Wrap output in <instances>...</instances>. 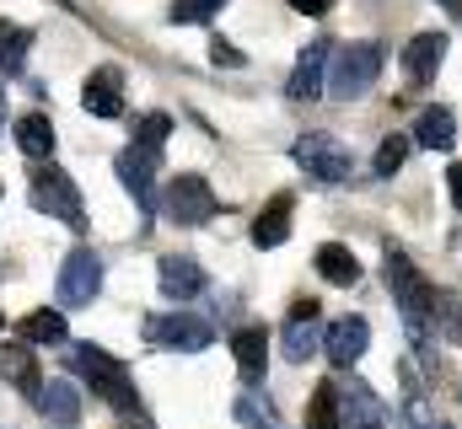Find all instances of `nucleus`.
Returning <instances> with one entry per match:
<instances>
[{"label": "nucleus", "mask_w": 462, "mask_h": 429, "mask_svg": "<svg viewBox=\"0 0 462 429\" xmlns=\"http://www.w3.org/2000/svg\"><path fill=\"white\" fill-rule=\"evenodd\" d=\"M387 290H393V306L403 312L409 338L425 343V327L436 317V290H430V279L409 263V252H398L393 242H387Z\"/></svg>", "instance_id": "nucleus-1"}, {"label": "nucleus", "mask_w": 462, "mask_h": 429, "mask_svg": "<svg viewBox=\"0 0 462 429\" xmlns=\"http://www.w3.org/2000/svg\"><path fill=\"white\" fill-rule=\"evenodd\" d=\"M70 370L108 403L118 414H129L134 408V387H129V370L118 365L108 349H97V343H70Z\"/></svg>", "instance_id": "nucleus-2"}, {"label": "nucleus", "mask_w": 462, "mask_h": 429, "mask_svg": "<svg viewBox=\"0 0 462 429\" xmlns=\"http://www.w3.org/2000/svg\"><path fill=\"white\" fill-rule=\"evenodd\" d=\"M376 76H382V49L376 43H345L328 59V97L355 103V97H365L376 87Z\"/></svg>", "instance_id": "nucleus-3"}, {"label": "nucleus", "mask_w": 462, "mask_h": 429, "mask_svg": "<svg viewBox=\"0 0 462 429\" xmlns=\"http://www.w3.org/2000/svg\"><path fill=\"white\" fill-rule=\"evenodd\" d=\"M291 156H296V167L312 178V183H323V188H334V183H345L349 172H355V156H349V145L339 134H301L296 145H291Z\"/></svg>", "instance_id": "nucleus-4"}, {"label": "nucleus", "mask_w": 462, "mask_h": 429, "mask_svg": "<svg viewBox=\"0 0 462 429\" xmlns=\"http://www.w3.org/2000/svg\"><path fill=\"white\" fill-rule=\"evenodd\" d=\"M32 205H38V210H49L54 220H65L70 231H87V205H81V194H76L70 172H60L54 161H43V167L32 172Z\"/></svg>", "instance_id": "nucleus-5"}, {"label": "nucleus", "mask_w": 462, "mask_h": 429, "mask_svg": "<svg viewBox=\"0 0 462 429\" xmlns=\"http://www.w3.org/2000/svg\"><path fill=\"white\" fill-rule=\"evenodd\" d=\"M97 290H103V258H97L92 247H76V252L65 258V269H60V285H54L60 312H81V306H92Z\"/></svg>", "instance_id": "nucleus-6"}, {"label": "nucleus", "mask_w": 462, "mask_h": 429, "mask_svg": "<svg viewBox=\"0 0 462 429\" xmlns=\"http://www.w3.org/2000/svg\"><path fill=\"white\" fill-rule=\"evenodd\" d=\"M221 210V199H216V188L199 178V172H178L172 183H167V220H178V225H205V220H216Z\"/></svg>", "instance_id": "nucleus-7"}, {"label": "nucleus", "mask_w": 462, "mask_h": 429, "mask_svg": "<svg viewBox=\"0 0 462 429\" xmlns=\"http://www.w3.org/2000/svg\"><path fill=\"white\" fill-rule=\"evenodd\" d=\"M145 338L162 343V349H178V354H199V349H210L216 327H210L205 317H194V312H172V317L145 322Z\"/></svg>", "instance_id": "nucleus-8"}, {"label": "nucleus", "mask_w": 462, "mask_h": 429, "mask_svg": "<svg viewBox=\"0 0 462 429\" xmlns=\"http://www.w3.org/2000/svg\"><path fill=\"white\" fill-rule=\"evenodd\" d=\"M323 333H328V327L318 322V301H312V296H301V301L291 306L285 338H280V343H285V360H291V365H307V360L323 349Z\"/></svg>", "instance_id": "nucleus-9"}, {"label": "nucleus", "mask_w": 462, "mask_h": 429, "mask_svg": "<svg viewBox=\"0 0 462 429\" xmlns=\"http://www.w3.org/2000/svg\"><path fill=\"white\" fill-rule=\"evenodd\" d=\"M114 172H118V183L129 188V199L145 214H156V156L140 151V145H129V151L114 156Z\"/></svg>", "instance_id": "nucleus-10"}, {"label": "nucleus", "mask_w": 462, "mask_h": 429, "mask_svg": "<svg viewBox=\"0 0 462 429\" xmlns=\"http://www.w3.org/2000/svg\"><path fill=\"white\" fill-rule=\"evenodd\" d=\"M328 59H334V43L328 38H318V43H307L301 49V59H296V70H291V97L296 103H312V97H323L328 92Z\"/></svg>", "instance_id": "nucleus-11"}, {"label": "nucleus", "mask_w": 462, "mask_h": 429, "mask_svg": "<svg viewBox=\"0 0 462 429\" xmlns=\"http://www.w3.org/2000/svg\"><path fill=\"white\" fill-rule=\"evenodd\" d=\"M156 285H162V296H167V301H178V306H183V301H194V296L205 290V269H199L189 252H167V258L156 263Z\"/></svg>", "instance_id": "nucleus-12"}, {"label": "nucleus", "mask_w": 462, "mask_h": 429, "mask_svg": "<svg viewBox=\"0 0 462 429\" xmlns=\"http://www.w3.org/2000/svg\"><path fill=\"white\" fill-rule=\"evenodd\" d=\"M371 349V322L365 317H339V322H328V333H323V354L339 365V370H349L360 354Z\"/></svg>", "instance_id": "nucleus-13"}, {"label": "nucleus", "mask_w": 462, "mask_h": 429, "mask_svg": "<svg viewBox=\"0 0 462 429\" xmlns=\"http://www.w3.org/2000/svg\"><path fill=\"white\" fill-rule=\"evenodd\" d=\"M387 424V408L382 397L365 387V381H339V429H382Z\"/></svg>", "instance_id": "nucleus-14"}, {"label": "nucleus", "mask_w": 462, "mask_h": 429, "mask_svg": "<svg viewBox=\"0 0 462 429\" xmlns=\"http://www.w3.org/2000/svg\"><path fill=\"white\" fill-rule=\"evenodd\" d=\"M32 403H38V414H43L54 429H70L76 419H81V392H76V381H65V376L43 381V392H38Z\"/></svg>", "instance_id": "nucleus-15"}, {"label": "nucleus", "mask_w": 462, "mask_h": 429, "mask_svg": "<svg viewBox=\"0 0 462 429\" xmlns=\"http://www.w3.org/2000/svg\"><path fill=\"white\" fill-rule=\"evenodd\" d=\"M81 107H87L92 118H118V113H124V76H118L114 65H103V70L87 76Z\"/></svg>", "instance_id": "nucleus-16"}, {"label": "nucleus", "mask_w": 462, "mask_h": 429, "mask_svg": "<svg viewBox=\"0 0 462 429\" xmlns=\"http://www.w3.org/2000/svg\"><path fill=\"white\" fill-rule=\"evenodd\" d=\"M441 59H447V32H420V38L403 49V70H409V81H414V87L436 81Z\"/></svg>", "instance_id": "nucleus-17"}, {"label": "nucleus", "mask_w": 462, "mask_h": 429, "mask_svg": "<svg viewBox=\"0 0 462 429\" xmlns=\"http://www.w3.org/2000/svg\"><path fill=\"white\" fill-rule=\"evenodd\" d=\"M291 210H296V199L291 194H274L258 210V220H253V247H280L291 236Z\"/></svg>", "instance_id": "nucleus-18"}, {"label": "nucleus", "mask_w": 462, "mask_h": 429, "mask_svg": "<svg viewBox=\"0 0 462 429\" xmlns=\"http://www.w3.org/2000/svg\"><path fill=\"white\" fill-rule=\"evenodd\" d=\"M231 354H236V370H242V381H247V387H253V381H263L269 333H263V327H242V333L231 338Z\"/></svg>", "instance_id": "nucleus-19"}, {"label": "nucleus", "mask_w": 462, "mask_h": 429, "mask_svg": "<svg viewBox=\"0 0 462 429\" xmlns=\"http://www.w3.org/2000/svg\"><path fill=\"white\" fill-rule=\"evenodd\" d=\"M414 140H420L425 151H452V145H457V118H452V107H425L420 123H414Z\"/></svg>", "instance_id": "nucleus-20"}, {"label": "nucleus", "mask_w": 462, "mask_h": 429, "mask_svg": "<svg viewBox=\"0 0 462 429\" xmlns=\"http://www.w3.org/2000/svg\"><path fill=\"white\" fill-rule=\"evenodd\" d=\"M16 145H22V156L49 161L54 156V123H49V113H22L16 118Z\"/></svg>", "instance_id": "nucleus-21"}, {"label": "nucleus", "mask_w": 462, "mask_h": 429, "mask_svg": "<svg viewBox=\"0 0 462 429\" xmlns=\"http://www.w3.org/2000/svg\"><path fill=\"white\" fill-rule=\"evenodd\" d=\"M0 370H5L22 392H32V397L43 392V376H38V360H32L27 343H5V349H0Z\"/></svg>", "instance_id": "nucleus-22"}, {"label": "nucleus", "mask_w": 462, "mask_h": 429, "mask_svg": "<svg viewBox=\"0 0 462 429\" xmlns=\"http://www.w3.org/2000/svg\"><path fill=\"white\" fill-rule=\"evenodd\" d=\"M27 49H32V32L16 27V22H0V81H16L22 76Z\"/></svg>", "instance_id": "nucleus-23"}, {"label": "nucleus", "mask_w": 462, "mask_h": 429, "mask_svg": "<svg viewBox=\"0 0 462 429\" xmlns=\"http://www.w3.org/2000/svg\"><path fill=\"white\" fill-rule=\"evenodd\" d=\"M318 274H323L328 285H355V279H360V258L349 252L345 242H323V247H318Z\"/></svg>", "instance_id": "nucleus-24"}, {"label": "nucleus", "mask_w": 462, "mask_h": 429, "mask_svg": "<svg viewBox=\"0 0 462 429\" xmlns=\"http://www.w3.org/2000/svg\"><path fill=\"white\" fill-rule=\"evenodd\" d=\"M16 333H22V343H65L70 338L65 333V312H27L16 322Z\"/></svg>", "instance_id": "nucleus-25"}, {"label": "nucleus", "mask_w": 462, "mask_h": 429, "mask_svg": "<svg viewBox=\"0 0 462 429\" xmlns=\"http://www.w3.org/2000/svg\"><path fill=\"white\" fill-rule=\"evenodd\" d=\"M231 414H236V424H247V429H285V419L274 414V403L263 392H242Z\"/></svg>", "instance_id": "nucleus-26"}, {"label": "nucleus", "mask_w": 462, "mask_h": 429, "mask_svg": "<svg viewBox=\"0 0 462 429\" xmlns=\"http://www.w3.org/2000/svg\"><path fill=\"white\" fill-rule=\"evenodd\" d=\"M307 429H339V381H323L307 403Z\"/></svg>", "instance_id": "nucleus-27"}, {"label": "nucleus", "mask_w": 462, "mask_h": 429, "mask_svg": "<svg viewBox=\"0 0 462 429\" xmlns=\"http://www.w3.org/2000/svg\"><path fill=\"white\" fill-rule=\"evenodd\" d=\"M167 134H172V118H167V113H145V118L134 123V145H140V151H151V156H162Z\"/></svg>", "instance_id": "nucleus-28"}, {"label": "nucleus", "mask_w": 462, "mask_h": 429, "mask_svg": "<svg viewBox=\"0 0 462 429\" xmlns=\"http://www.w3.org/2000/svg\"><path fill=\"white\" fill-rule=\"evenodd\" d=\"M403 161H409V134H387V140L376 145V161H371V172H376V178H393Z\"/></svg>", "instance_id": "nucleus-29"}, {"label": "nucleus", "mask_w": 462, "mask_h": 429, "mask_svg": "<svg viewBox=\"0 0 462 429\" xmlns=\"http://www.w3.org/2000/svg\"><path fill=\"white\" fill-rule=\"evenodd\" d=\"M216 5H221V0H172V11H167V16H172L178 27H194V22H210V11H216Z\"/></svg>", "instance_id": "nucleus-30"}, {"label": "nucleus", "mask_w": 462, "mask_h": 429, "mask_svg": "<svg viewBox=\"0 0 462 429\" xmlns=\"http://www.w3.org/2000/svg\"><path fill=\"white\" fill-rule=\"evenodd\" d=\"M210 59H216V65H231V70H242V65H247V59H242V49H231L226 38H216V43H210Z\"/></svg>", "instance_id": "nucleus-31"}, {"label": "nucleus", "mask_w": 462, "mask_h": 429, "mask_svg": "<svg viewBox=\"0 0 462 429\" xmlns=\"http://www.w3.org/2000/svg\"><path fill=\"white\" fill-rule=\"evenodd\" d=\"M334 0H291V11H301V16H323Z\"/></svg>", "instance_id": "nucleus-32"}, {"label": "nucleus", "mask_w": 462, "mask_h": 429, "mask_svg": "<svg viewBox=\"0 0 462 429\" xmlns=\"http://www.w3.org/2000/svg\"><path fill=\"white\" fill-rule=\"evenodd\" d=\"M447 188H452V205L462 210V161L452 167V172H447Z\"/></svg>", "instance_id": "nucleus-33"}, {"label": "nucleus", "mask_w": 462, "mask_h": 429, "mask_svg": "<svg viewBox=\"0 0 462 429\" xmlns=\"http://www.w3.org/2000/svg\"><path fill=\"white\" fill-rule=\"evenodd\" d=\"M447 11H452V16L462 22V0H447Z\"/></svg>", "instance_id": "nucleus-34"}, {"label": "nucleus", "mask_w": 462, "mask_h": 429, "mask_svg": "<svg viewBox=\"0 0 462 429\" xmlns=\"http://www.w3.org/2000/svg\"><path fill=\"white\" fill-rule=\"evenodd\" d=\"M0 129H5V92H0Z\"/></svg>", "instance_id": "nucleus-35"}, {"label": "nucleus", "mask_w": 462, "mask_h": 429, "mask_svg": "<svg viewBox=\"0 0 462 429\" xmlns=\"http://www.w3.org/2000/svg\"><path fill=\"white\" fill-rule=\"evenodd\" d=\"M129 429H151V424H145V419H134V424H129Z\"/></svg>", "instance_id": "nucleus-36"}, {"label": "nucleus", "mask_w": 462, "mask_h": 429, "mask_svg": "<svg viewBox=\"0 0 462 429\" xmlns=\"http://www.w3.org/2000/svg\"><path fill=\"white\" fill-rule=\"evenodd\" d=\"M425 429H447V424H425Z\"/></svg>", "instance_id": "nucleus-37"}, {"label": "nucleus", "mask_w": 462, "mask_h": 429, "mask_svg": "<svg viewBox=\"0 0 462 429\" xmlns=\"http://www.w3.org/2000/svg\"><path fill=\"white\" fill-rule=\"evenodd\" d=\"M0 322H5V317H0Z\"/></svg>", "instance_id": "nucleus-38"}]
</instances>
